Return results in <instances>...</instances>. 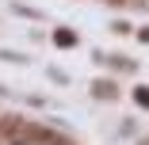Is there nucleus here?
<instances>
[{
  "instance_id": "obj_1",
  "label": "nucleus",
  "mask_w": 149,
  "mask_h": 145,
  "mask_svg": "<svg viewBox=\"0 0 149 145\" xmlns=\"http://www.w3.org/2000/svg\"><path fill=\"white\" fill-rule=\"evenodd\" d=\"M54 42L61 46V50H69V46H77V35H73V31H65V27H61V31H54Z\"/></svg>"
},
{
  "instance_id": "obj_2",
  "label": "nucleus",
  "mask_w": 149,
  "mask_h": 145,
  "mask_svg": "<svg viewBox=\"0 0 149 145\" xmlns=\"http://www.w3.org/2000/svg\"><path fill=\"white\" fill-rule=\"evenodd\" d=\"M92 92H96L100 99H111V96H115V84H111V80H96V88H92Z\"/></svg>"
},
{
  "instance_id": "obj_3",
  "label": "nucleus",
  "mask_w": 149,
  "mask_h": 145,
  "mask_svg": "<svg viewBox=\"0 0 149 145\" xmlns=\"http://www.w3.org/2000/svg\"><path fill=\"white\" fill-rule=\"evenodd\" d=\"M134 99H138L141 107H149V88H138V92H134Z\"/></svg>"
},
{
  "instance_id": "obj_4",
  "label": "nucleus",
  "mask_w": 149,
  "mask_h": 145,
  "mask_svg": "<svg viewBox=\"0 0 149 145\" xmlns=\"http://www.w3.org/2000/svg\"><path fill=\"white\" fill-rule=\"evenodd\" d=\"M138 38H141V42H149V27H145V31H138Z\"/></svg>"
},
{
  "instance_id": "obj_5",
  "label": "nucleus",
  "mask_w": 149,
  "mask_h": 145,
  "mask_svg": "<svg viewBox=\"0 0 149 145\" xmlns=\"http://www.w3.org/2000/svg\"><path fill=\"white\" fill-rule=\"evenodd\" d=\"M138 145H149V137H141V141H138Z\"/></svg>"
}]
</instances>
